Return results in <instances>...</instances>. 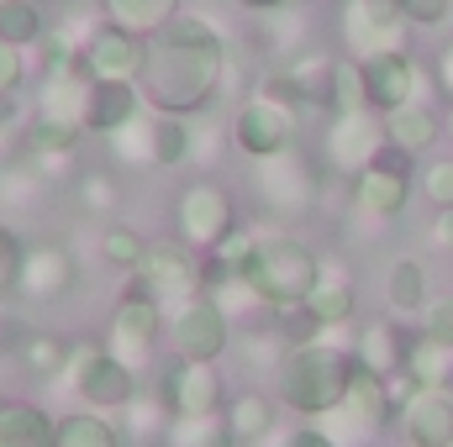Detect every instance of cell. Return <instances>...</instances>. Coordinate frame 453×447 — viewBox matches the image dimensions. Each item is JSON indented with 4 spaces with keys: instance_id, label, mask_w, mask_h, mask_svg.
I'll use <instances>...</instances> for the list:
<instances>
[{
    "instance_id": "obj_13",
    "label": "cell",
    "mask_w": 453,
    "mask_h": 447,
    "mask_svg": "<svg viewBox=\"0 0 453 447\" xmlns=\"http://www.w3.org/2000/svg\"><path fill=\"white\" fill-rule=\"evenodd\" d=\"M253 179H258V195H264L274 211H306V206H311V190H317L306 158L290 153V148L274 153V158H258V163H253Z\"/></svg>"
},
{
    "instance_id": "obj_5",
    "label": "cell",
    "mask_w": 453,
    "mask_h": 447,
    "mask_svg": "<svg viewBox=\"0 0 453 447\" xmlns=\"http://www.w3.org/2000/svg\"><path fill=\"white\" fill-rule=\"evenodd\" d=\"M164 332H169V347L174 358H190V363H217L232 342V316L217 306V295H190L180 306H169L164 316Z\"/></svg>"
},
{
    "instance_id": "obj_12",
    "label": "cell",
    "mask_w": 453,
    "mask_h": 447,
    "mask_svg": "<svg viewBox=\"0 0 453 447\" xmlns=\"http://www.w3.org/2000/svg\"><path fill=\"white\" fill-rule=\"evenodd\" d=\"M158 400L169 405V416H211L222 411V374L211 363L174 358L158 379Z\"/></svg>"
},
{
    "instance_id": "obj_35",
    "label": "cell",
    "mask_w": 453,
    "mask_h": 447,
    "mask_svg": "<svg viewBox=\"0 0 453 447\" xmlns=\"http://www.w3.org/2000/svg\"><path fill=\"white\" fill-rule=\"evenodd\" d=\"M406 368H411V379L422 384V390H433V384H443V347L427 337V342H411L406 347Z\"/></svg>"
},
{
    "instance_id": "obj_19",
    "label": "cell",
    "mask_w": 453,
    "mask_h": 447,
    "mask_svg": "<svg viewBox=\"0 0 453 447\" xmlns=\"http://www.w3.org/2000/svg\"><path fill=\"white\" fill-rule=\"evenodd\" d=\"M406 437L411 447H453V400L438 384L406 400Z\"/></svg>"
},
{
    "instance_id": "obj_38",
    "label": "cell",
    "mask_w": 453,
    "mask_h": 447,
    "mask_svg": "<svg viewBox=\"0 0 453 447\" xmlns=\"http://www.w3.org/2000/svg\"><path fill=\"white\" fill-rule=\"evenodd\" d=\"M21 247H27V242H21V237H16L5 222H0V295H5V290H16V274H21Z\"/></svg>"
},
{
    "instance_id": "obj_28",
    "label": "cell",
    "mask_w": 453,
    "mask_h": 447,
    "mask_svg": "<svg viewBox=\"0 0 453 447\" xmlns=\"http://www.w3.org/2000/svg\"><path fill=\"white\" fill-rule=\"evenodd\" d=\"M385 137H390L401 153H417V148H427V142L438 137V121H433V111L395 106V111H385Z\"/></svg>"
},
{
    "instance_id": "obj_48",
    "label": "cell",
    "mask_w": 453,
    "mask_h": 447,
    "mask_svg": "<svg viewBox=\"0 0 453 447\" xmlns=\"http://www.w3.org/2000/svg\"><path fill=\"white\" fill-rule=\"evenodd\" d=\"M449 132H453V111H449Z\"/></svg>"
},
{
    "instance_id": "obj_32",
    "label": "cell",
    "mask_w": 453,
    "mask_h": 447,
    "mask_svg": "<svg viewBox=\"0 0 453 447\" xmlns=\"http://www.w3.org/2000/svg\"><path fill=\"white\" fill-rule=\"evenodd\" d=\"M101 258H106V263H111V269H132V274H137V269H142V258H148V242H142V231H137V226H106V231H101Z\"/></svg>"
},
{
    "instance_id": "obj_8",
    "label": "cell",
    "mask_w": 453,
    "mask_h": 447,
    "mask_svg": "<svg viewBox=\"0 0 453 447\" xmlns=\"http://www.w3.org/2000/svg\"><path fill=\"white\" fill-rule=\"evenodd\" d=\"M74 284H80V258H74V247H64V242H53V237L21 247L16 295H27V300H37V306H53V300H64Z\"/></svg>"
},
{
    "instance_id": "obj_10",
    "label": "cell",
    "mask_w": 453,
    "mask_h": 447,
    "mask_svg": "<svg viewBox=\"0 0 453 447\" xmlns=\"http://www.w3.org/2000/svg\"><path fill=\"white\" fill-rule=\"evenodd\" d=\"M290 137H296V111L280 106V101H269V95H253V101H242V106L232 111V142H237V153H248L253 163L285 153Z\"/></svg>"
},
{
    "instance_id": "obj_2",
    "label": "cell",
    "mask_w": 453,
    "mask_h": 447,
    "mask_svg": "<svg viewBox=\"0 0 453 447\" xmlns=\"http://www.w3.org/2000/svg\"><path fill=\"white\" fill-rule=\"evenodd\" d=\"M237 279H242L264 306L285 311V306H301V300L317 290L322 269H317V258H311L306 242H296V237H264V242H253V253H248V263L237 269Z\"/></svg>"
},
{
    "instance_id": "obj_6",
    "label": "cell",
    "mask_w": 453,
    "mask_h": 447,
    "mask_svg": "<svg viewBox=\"0 0 453 447\" xmlns=\"http://www.w3.org/2000/svg\"><path fill=\"white\" fill-rule=\"evenodd\" d=\"M158 337H164V306L153 300V290L137 279L121 300H116L111 311V337H106V347H111L116 358L132 368V374H142L148 363H153V347H158Z\"/></svg>"
},
{
    "instance_id": "obj_49",
    "label": "cell",
    "mask_w": 453,
    "mask_h": 447,
    "mask_svg": "<svg viewBox=\"0 0 453 447\" xmlns=\"http://www.w3.org/2000/svg\"><path fill=\"white\" fill-rule=\"evenodd\" d=\"M285 5H290V0H285Z\"/></svg>"
},
{
    "instance_id": "obj_45",
    "label": "cell",
    "mask_w": 453,
    "mask_h": 447,
    "mask_svg": "<svg viewBox=\"0 0 453 447\" xmlns=\"http://www.w3.org/2000/svg\"><path fill=\"white\" fill-rule=\"evenodd\" d=\"M438 242H443V247H453V206L443 211V222H438Z\"/></svg>"
},
{
    "instance_id": "obj_16",
    "label": "cell",
    "mask_w": 453,
    "mask_h": 447,
    "mask_svg": "<svg viewBox=\"0 0 453 447\" xmlns=\"http://www.w3.org/2000/svg\"><path fill=\"white\" fill-rule=\"evenodd\" d=\"M380 137H385V126L369 111H338L333 126H327V158H333V169H369L374 153H380Z\"/></svg>"
},
{
    "instance_id": "obj_17",
    "label": "cell",
    "mask_w": 453,
    "mask_h": 447,
    "mask_svg": "<svg viewBox=\"0 0 453 447\" xmlns=\"http://www.w3.org/2000/svg\"><path fill=\"white\" fill-rule=\"evenodd\" d=\"M395 16H401V0H348V11H342V32H348V42L369 58V53L395 48V37H401Z\"/></svg>"
},
{
    "instance_id": "obj_27",
    "label": "cell",
    "mask_w": 453,
    "mask_h": 447,
    "mask_svg": "<svg viewBox=\"0 0 453 447\" xmlns=\"http://www.w3.org/2000/svg\"><path fill=\"white\" fill-rule=\"evenodd\" d=\"M222 416H226V427H232L237 443H258V437L274 432V405H269L264 395H237Z\"/></svg>"
},
{
    "instance_id": "obj_33",
    "label": "cell",
    "mask_w": 453,
    "mask_h": 447,
    "mask_svg": "<svg viewBox=\"0 0 453 447\" xmlns=\"http://www.w3.org/2000/svg\"><path fill=\"white\" fill-rule=\"evenodd\" d=\"M358 363L364 368H374L380 379L395 368V363H406V352H401V337H395V327H369V332L358 337Z\"/></svg>"
},
{
    "instance_id": "obj_43",
    "label": "cell",
    "mask_w": 453,
    "mask_h": 447,
    "mask_svg": "<svg viewBox=\"0 0 453 447\" xmlns=\"http://www.w3.org/2000/svg\"><path fill=\"white\" fill-rule=\"evenodd\" d=\"M16 126H21V101H16V90H0V137Z\"/></svg>"
},
{
    "instance_id": "obj_42",
    "label": "cell",
    "mask_w": 453,
    "mask_h": 447,
    "mask_svg": "<svg viewBox=\"0 0 453 447\" xmlns=\"http://www.w3.org/2000/svg\"><path fill=\"white\" fill-rule=\"evenodd\" d=\"M401 16H411V21H443L449 0H401Z\"/></svg>"
},
{
    "instance_id": "obj_26",
    "label": "cell",
    "mask_w": 453,
    "mask_h": 447,
    "mask_svg": "<svg viewBox=\"0 0 453 447\" xmlns=\"http://www.w3.org/2000/svg\"><path fill=\"white\" fill-rule=\"evenodd\" d=\"M169 447H237V437H232L222 411H211V416H174Z\"/></svg>"
},
{
    "instance_id": "obj_7",
    "label": "cell",
    "mask_w": 453,
    "mask_h": 447,
    "mask_svg": "<svg viewBox=\"0 0 453 447\" xmlns=\"http://www.w3.org/2000/svg\"><path fill=\"white\" fill-rule=\"evenodd\" d=\"M174 226H180V242L196 247V253H211L222 237H232L237 231V206H232L226 185H217V179H190L180 190Z\"/></svg>"
},
{
    "instance_id": "obj_20",
    "label": "cell",
    "mask_w": 453,
    "mask_h": 447,
    "mask_svg": "<svg viewBox=\"0 0 453 447\" xmlns=\"http://www.w3.org/2000/svg\"><path fill=\"white\" fill-rule=\"evenodd\" d=\"M58 421L32 400H0V447H53Z\"/></svg>"
},
{
    "instance_id": "obj_3",
    "label": "cell",
    "mask_w": 453,
    "mask_h": 447,
    "mask_svg": "<svg viewBox=\"0 0 453 447\" xmlns=\"http://www.w3.org/2000/svg\"><path fill=\"white\" fill-rule=\"evenodd\" d=\"M348 374L353 363L342 358L338 347L327 342H301L285 352V368H280V400L301 416H327L333 405H342V390H348Z\"/></svg>"
},
{
    "instance_id": "obj_18",
    "label": "cell",
    "mask_w": 453,
    "mask_h": 447,
    "mask_svg": "<svg viewBox=\"0 0 453 447\" xmlns=\"http://www.w3.org/2000/svg\"><path fill=\"white\" fill-rule=\"evenodd\" d=\"M358 201L374 216H395L406 206V153H374L369 169H358Z\"/></svg>"
},
{
    "instance_id": "obj_29",
    "label": "cell",
    "mask_w": 453,
    "mask_h": 447,
    "mask_svg": "<svg viewBox=\"0 0 453 447\" xmlns=\"http://www.w3.org/2000/svg\"><path fill=\"white\" fill-rule=\"evenodd\" d=\"M0 37L16 48H32L48 37V21L37 11V0H0Z\"/></svg>"
},
{
    "instance_id": "obj_9",
    "label": "cell",
    "mask_w": 453,
    "mask_h": 447,
    "mask_svg": "<svg viewBox=\"0 0 453 447\" xmlns=\"http://www.w3.org/2000/svg\"><path fill=\"white\" fill-rule=\"evenodd\" d=\"M137 279L153 290L158 306H180V300L206 290V269H201L196 247H185V242H148V258H142Z\"/></svg>"
},
{
    "instance_id": "obj_47",
    "label": "cell",
    "mask_w": 453,
    "mask_h": 447,
    "mask_svg": "<svg viewBox=\"0 0 453 447\" xmlns=\"http://www.w3.org/2000/svg\"><path fill=\"white\" fill-rule=\"evenodd\" d=\"M438 80H443V85H449V90H453V48H449V53H443V74H438Z\"/></svg>"
},
{
    "instance_id": "obj_39",
    "label": "cell",
    "mask_w": 453,
    "mask_h": 447,
    "mask_svg": "<svg viewBox=\"0 0 453 447\" xmlns=\"http://www.w3.org/2000/svg\"><path fill=\"white\" fill-rule=\"evenodd\" d=\"M27 80V58H21V48L16 42H5L0 37V90H16Z\"/></svg>"
},
{
    "instance_id": "obj_4",
    "label": "cell",
    "mask_w": 453,
    "mask_h": 447,
    "mask_svg": "<svg viewBox=\"0 0 453 447\" xmlns=\"http://www.w3.org/2000/svg\"><path fill=\"white\" fill-rule=\"evenodd\" d=\"M64 384L96 405V411H127L137 400V374L116 358L106 342H80L69 347V363H64Z\"/></svg>"
},
{
    "instance_id": "obj_11",
    "label": "cell",
    "mask_w": 453,
    "mask_h": 447,
    "mask_svg": "<svg viewBox=\"0 0 453 447\" xmlns=\"http://www.w3.org/2000/svg\"><path fill=\"white\" fill-rule=\"evenodd\" d=\"M74 58H80V69L90 80H137L142 74V58H148V37L116 27V21H101L85 37V48H74Z\"/></svg>"
},
{
    "instance_id": "obj_24",
    "label": "cell",
    "mask_w": 453,
    "mask_h": 447,
    "mask_svg": "<svg viewBox=\"0 0 453 447\" xmlns=\"http://www.w3.org/2000/svg\"><path fill=\"white\" fill-rule=\"evenodd\" d=\"M153 142H158V116H153V111H142L137 121H127L121 132H111L116 163H132V169H148V163H158Z\"/></svg>"
},
{
    "instance_id": "obj_14",
    "label": "cell",
    "mask_w": 453,
    "mask_h": 447,
    "mask_svg": "<svg viewBox=\"0 0 453 447\" xmlns=\"http://www.w3.org/2000/svg\"><path fill=\"white\" fill-rule=\"evenodd\" d=\"M358 80H364V101L374 111H395V106H411V90H417V74H411V58L385 48V53H369L358 64Z\"/></svg>"
},
{
    "instance_id": "obj_36",
    "label": "cell",
    "mask_w": 453,
    "mask_h": 447,
    "mask_svg": "<svg viewBox=\"0 0 453 447\" xmlns=\"http://www.w3.org/2000/svg\"><path fill=\"white\" fill-rule=\"evenodd\" d=\"M80 206L96 211V216H111L116 211V185H111L106 169H85L80 174Z\"/></svg>"
},
{
    "instance_id": "obj_25",
    "label": "cell",
    "mask_w": 453,
    "mask_h": 447,
    "mask_svg": "<svg viewBox=\"0 0 453 447\" xmlns=\"http://www.w3.org/2000/svg\"><path fill=\"white\" fill-rule=\"evenodd\" d=\"M196 148H201L196 116H158V142H153V153H158V163H164V169L190 163V158H196Z\"/></svg>"
},
{
    "instance_id": "obj_34",
    "label": "cell",
    "mask_w": 453,
    "mask_h": 447,
    "mask_svg": "<svg viewBox=\"0 0 453 447\" xmlns=\"http://www.w3.org/2000/svg\"><path fill=\"white\" fill-rule=\"evenodd\" d=\"M306 311L322 322V327H338L353 316V290L342 284V279H317V290L306 295Z\"/></svg>"
},
{
    "instance_id": "obj_30",
    "label": "cell",
    "mask_w": 453,
    "mask_h": 447,
    "mask_svg": "<svg viewBox=\"0 0 453 447\" xmlns=\"http://www.w3.org/2000/svg\"><path fill=\"white\" fill-rule=\"evenodd\" d=\"M37 190H42V163H37L32 153L0 163V201H5V206H32Z\"/></svg>"
},
{
    "instance_id": "obj_1",
    "label": "cell",
    "mask_w": 453,
    "mask_h": 447,
    "mask_svg": "<svg viewBox=\"0 0 453 447\" xmlns=\"http://www.w3.org/2000/svg\"><path fill=\"white\" fill-rule=\"evenodd\" d=\"M226 80V42L217 21L206 16H169L153 37H148V58L137 74L142 106L153 116H201Z\"/></svg>"
},
{
    "instance_id": "obj_37",
    "label": "cell",
    "mask_w": 453,
    "mask_h": 447,
    "mask_svg": "<svg viewBox=\"0 0 453 447\" xmlns=\"http://www.w3.org/2000/svg\"><path fill=\"white\" fill-rule=\"evenodd\" d=\"M369 101H364V80H358V69L353 64H338V74H333V111H364Z\"/></svg>"
},
{
    "instance_id": "obj_21",
    "label": "cell",
    "mask_w": 453,
    "mask_h": 447,
    "mask_svg": "<svg viewBox=\"0 0 453 447\" xmlns=\"http://www.w3.org/2000/svg\"><path fill=\"white\" fill-rule=\"evenodd\" d=\"M53 447H127V432H116V421H106L101 411H69L58 416Z\"/></svg>"
},
{
    "instance_id": "obj_46",
    "label": "cell",
    "mask_w": 453,
    "mask_h": 447,
    "mask_svg": "<svg viewBox=\"0 0 453 447\" xmlns=\"http://www.w3.org/2000/svg\"><path fill=\"white\" fill-rule=\"evenodd\" d=\"M237 5H248V11H280L285 0H237Z\"/></svg>"
},
{
    "instance_id": "obj_15",
    "label": "cell",
    "mask_w": 453,
    "mask_h": 447,
    "mask_svg": "<svg viewBox=\"0 0 453 447\" xmlns=\"http://www.w3.org/2000/svg\"><path fill=\"white\" fill-rule=\"evenodd\" d=\"M142 116V90L137 80H90L85 85V132L111 137L127 121Z\"/></svg>"
},
{
    "instance_id": "obj_23",
    "label": "cell",
    "mask_w": 453,
    "mask_h": 447,
    "mask_svg": "<svg viewBox=\"0 0 453 447\" xmlns=\"http://www.w3.org/2000/svg\"><path fill=\"white\" fill-rule=\"evenodd\" d=\"M16 363L37 379H64V363H69V342H58L53 332H27L16 342Z\"/></svg>"
},
{
    "instance_id": "obj_41",
    "label": "cell",
    "mask_w": 453,
    "mask_h": 447,
    "mask_svg": "<svg viewBox=\"0 0 453 447\" xmlns=\"http://www.w3.org/2000/svg\"><path fill=\"white\" fill-rule=\"evenodd\" d=\"M427 195H433L443 211L453 206V163H433V169H427Z\"/></svg>"
},
{
    "instance_id": "obj_40",
    "label": "cell",
    "mask_w": 453,
    "mask_h": 447,
    "mask_svg": "<svg viewBox=\"0 0 453 447\" xmlns=\"http://www.w3.org/2000/svg\"><path fill=\"white\" fill-rule=\"evenodd\" d=\"M427 337H433L438 347H453V295L427 311Z\"/></svg>"
},
{
    "instance_id": "obj_44",
    "label": "cell",
    "mask_w": 453,
    "mask_h": 447,
    "mask_svg": "<svg viewBox=\"0 0 453 447\" xmlns=\"http://www.w3.org/2000/svg\"><path fill=\"white\" fill-rule=\"evenodd\" d=\"M280 447H338V443H333L322 427H301V432H290V437H285Z\"/></svg>"
},
{
    "instance_id": "obj_31",
    "label": "cell",
    "mask_w": 453,
    "mask_h": 447,
    "mask_svg": "<svg viewBox=\"0 0 453 447\" xmlns=\"http://www.w3.org/2000/svg\"><path fill=\"white\" fill-rule=\"evenodd\" d=\"M385 295H390L395 311H417V306L427 300V274H422V263H417V258H395L390 274H385Z\"/></svg>"
},
{
    "instance_id": "obj_22",
    "label": "cell",
    "mask_w": 453,
    "mask_h": 447,
    "mask_svg": "<svg viewBox=\"0 0 453 447\" xmlns=\"http://www.w3.org/2000/svg\"><path fill=\"white\" fill-rule=\"evenodd\" d=\"M101 11L116 27H127L137 37H153L169 16H180V0H101Z\"/></svg>"
}]
</instances>
